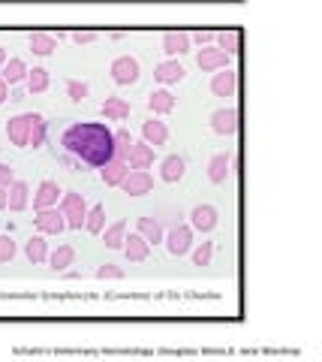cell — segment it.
<instances>
[{
    "instance_id": "1",
    "label": "cell",
    "mask_w": 322,
    "mask_h": 362,
    "mask_svg": "<svg viewBox=\"0 0 322 362\" xmlns=\"http://www.w3.org/2000/svg\"><path fill=\"white\" fill-rule=\"evenodd\" d=\"M61 148L85 166H106L118 157L115 151V130L103 121H76L61 133Z\"/></svg>"
},
{
    "instance_id": "2",
    "label": "cell",
    "mask_w": 322,
    "mask_h": 362,
    "mask_svg": "<svg viewBox=\"0 0 322 362\" xmlns=\"http://www.w3.org/2000/svg\"><path fill=\"white\" fill-rule=\"evenodd\" d=\"M58 208L67 221V230H81L85 226V214H88V203L81 194H63L58 199Z\"/></svg>"
},
{
    "instance_id": "3",
    "label": "cell",
    "mask_w": 322,
    "mask_h": 362,
    "mask_svg": "<svg viewBox=\"0 0 322 362\" xmlns=\"http://www.w3.org/2000/svg\"><path fill=\"white\" fill-rule=\"evenodd\" d=\"M40 118V112H22L6 121V136L15 148H31V127Z\"/></svg>"
},
{
    "instance_id": "4",
    "label": "cell",
    "mask_w": 322,
    "mask_h": 362,
    "mask_svg": "<svg viewBox=\"0 0 322 362\" xmlns=\"http://www.w3.org/2000/svg\"><path fill=\"white\" fill-rule=\"evenodd\" d=\"M108 72H112V81L115 85H136L142 76V67H139V61L133 58V54H121V58H115L112 61V67H108Z\"/></svg>"
},
{
    "instance_id": "5",
    "label": "cell",
    "mask_w": 322,
    "mask_h": 362,
    "mask_svg": "<svg viewBox=\"0 0 322 362\" xmlns=\"http://www.w3.org/2000/svg\"><path fill=\"white\" fill-rule=\"evenodd\" d=\"M166 248H169L172 257H187L193 248V226L190 223H175L169 233L163 235Z\"/></svg>"
},
{
    "instance_id": "6",
    "label": "cell",
    "mask_w": 322,
    "mask_h": 362,
    "mask_svg": "<svg viewBox=\"0 0 322 362\" xmlns=\"http://www.w3.org/2000/svg\"><path fill=\"white\" fill-rule=\"evenodd\" d=\"M118 187H121L124 194H130V196H145V194H151L154 190V178H151L148 169H127V175H124V181Z\"/></svg>"
},
{
    "instance_id": "7",
    "label": "cell",
    "mask_w": 322,
    "mask_h": 362,
    "mask_svg": "<svg viewBox=\"0 0 322 362\" xmlns=\"http://www.w3.org/2000/svg\"><path fill=\"white\" fill-rule=\"evenodd\" d=\"M154 157H157V148L154 145H148V142H130V148H127V154H124V160H127V166L130 169H148V166H154Z\"/></svg>"
},
{
    "instance_id": "8",
    "label": "cell",
    "mask_w": 322,
    "mask_h": 362,
    "mask_svg": "<svg viewBox=\"0 0 322 362\" xmlns=\"http://www.w3.org/2000/svg\"><path fill=\"white\" fill-rule=\"evenodd\" d=\"M33 223H36V233H42V235H61L63 230H67V221H63V214H61L58 205L36 212Z\"/></svg>"
},
{
    "instance_id": "9",
    "label": "cell",
    "mask_w": 322,
    "mask_h": 362,
    "mask_svg": "<svg viewBox=\"0 0 322 362\" xmlns=\"http://www.w3.org/2000/svg\"><path fill=\"white\" fill-rule=\"evenodd\" d=\"M220 223V212L211 203H199L196 208L190 212V226H193V233H211L214 226Z\"/></svg>"
},
{
    "instance_id": "10",
    "label": "cell",
    "mask_w": 322,
    "mask_h": 362,
    "mask_svg": "<svg viewBox=\"0 0 322 362\" xmlns=\"http://www.w3.org/2000/svg\"><path fill=\"white\" fill-rule=\"evenodd\" d=\"M211 130L217 136H235L238 133V109L235 106H223L211 115Z\"/></svg>"
},
{
    "instance_id": "11",
    "label": "cell",
    "mask_w": 322,
    "mask_h": 362,
    "mask_svg": "<svg viewBox=\"0 0 322 362\" xmlns=\"http://www.w3.org/2000/svg\"><path fill=\"white\" fill-rule=\"evenodd\" d=\"M238 90V72L232 67L214 70V79H211V94L214 97H235Z\"/></svg>"
},
{
    "instance_id": "12",
    "label": "cell",
    "mask_w": 322,
    "mask_h": 362,
    "mask_svg": "<svg viewBox=\"0 0 322 362\" xmlns=\"http://www.w3.org/2000/svg\"><path fill=\"white\" fill-rule=\"evenodd\" d=\"M196 63L202 72H214L229 67V54L223 49H217V45H202V52L196 54Z\"/></svg>"
},
{
    "instance_id": "13",
    "label": "cell",
    "mask_w": 322,
    "mask_h": 362,
    "mask_svg": "<svg viewBox=\"0 0 322 362\" xmlns=\"http://www.w3.org/2000/svg\"><path fill=\"white\" fill-rule=\"evenodd\" d=\"M184 76H187V70H184V63L178 58H169L157 63V70H154V79L160 81V85H178V81H184Z\"/></svg>"
},
{
    "instance_id": "14",
    "label": "cell",
    "mask_w": 322,
    "mask_h": 362,
    "mask_svg": "<svg viewBox=\"0 0 322 362\" xmlns=\"http://www.w3.org/2000/svg\"><path fill=\"white\" fill-rule=\"evenodd\" d=\"M27 205H31V184L15 178L13 184L6 187V208L9 212H24Z\"/></svg>"
},
{
    "instance_id": "15",
    "label": "cell",
    "mask_w": 322,
    "mask_h": 362,
    "mask_svg": "<svg viewBox=\"0 0 322 362\" xmlns=\"http://www.w3.org/2000/svg\"><path fill=\"white\" fill-rule=\"evenodd\" d=\"M58 199H61V187H58V181H51V178L40 181V187L33 190V208H36V212L58 205Z\"/></svg>"
},
{
    "instance_id": "16",
    "label": "cell",
    "mask_w": 322,
    "mask_h": 362,
    "mask_svg": "<svg viewBox=\"0 0 322 362\" xmlns=\"http://www.w3.org/2000/svg\"><path fill=\"white\" fill-rule=\"evenodd\" d=\"M184 175H187V160H184L181 154H169V157H163L160 178L166 181V184H178Z\"/></svg>"
},
{
    "instance_id": "17",
    "label": "cell",
    "mask_w": 322,
    "mask_h": 362,
    "mask_svg": "<svg viewBox=\"0 0 322 362\" xmlns=\"http://www.w3.org/2000/svg\"><path fill=\"white\" fill-rule=\"evenodd\" d=\"M193 49L190 42V33L187 31H169L163 33V52L169 54V58H181V54H187Z\"/></svg>"
},
{
    "instance_id": "18",
    "label": "cell",
    "mask_w": 322,
    "mask_h": 362,
    "mask_svg": "<svg viewBox=\"0 0 322 362\" xmlns=\"http://www.w3.org/2000/svg\"><path fill=\"white\" fill-rule=\"evenodd\" d=\"M229 172H232V154L220 151L208 160V181L211 184H223V181L229 178Z\"/></svg>"
},
{
    "instance_id": "19",
    "label": "cell",
    "mask_w": 322,
    "mask_h": 362,
    "mask_svg": "<svg viewBox=\"0 0 322 362\" xmlns=\"http://www.w3.org/2000/svg\"><path fill=\"white\" fill-rule=\"evenodd\" d=\"M121 251H124V257L130 260V262H145V260L151 257V244L145 242L139 233H130V235H127Z\"/></svg>"
},
{
    "instance_id": "20",
    "label": "cell",
    "mask_w": 322,
    "mask_h": 362,
    "mask_svg": "<svg viewBox=\"0 0 322 362\" xmlns=\"http://www.w3.org/2000/svg\"><path fill=\"white\" fill-rule=\"evenodd\" d=\"M24 76H27V63H24L22 58H6V63L0 67V79H3L9 88H13V85H22Z\"/></svg>"
},
{
    "instance_id": "21",
    "label": "cell",
    "mask_w": 322,
    "mask_h": 362,
    "mask_svg": "<svg viewBox=\"0 0 322 362\" xmlns=\"http://www.w3.org/2000/svg\"><path fill=\"white\" fill-rule=\"evenodd\" d=\"M142 235L148 244H160L163 242V235H166V230H163V223L157 221L154 214H145V217H139V230H136Z\"/></svg>"
},
{
    "instance_id": "22",
    "label": "cell",
    "mask_w": 322,
    "mask_h": 362,
    "mask_svg": "<svg viewBox=\"0 0 322 362\" xmlns=\"http://www.w3.org/2000/svg\"><path fill=\"white\" fill-rule=\"evenodd\" d=\"M142 139L154 145V148H160V145H166V139H169V127L157 121V118H151V121L142 124Z\"/></svg>"
},
{
    "instance_id": "23",
    "label": "cell",
    "mask_w": 322,
    "mask_h": 362,
    "mask_svg": "<svg viewBox=\"0 0 322 362\" xmlns=\"http://www.w3.org/2000/svg\"><path fill=\"white\" fill-rule=\"evenodd\" d=\"M27 49H31L33 54H40V58H49V54L58 49V40H54L51 33H42V31H36L27 36Z\"/></svg>"
},
{
    "instance_id": "24",
    "label": "cell",
    "mask_w": 322,
    "mask_h": 362,
    "mask_svg": "<svg viewBox=\"0 0 322 362\" xmlns=\"http://www.w3.org/2000/svg\"><path fill=\"white\" fill-rule=\"evenodd\" d=\"M24 257L31 262H45L49 260V242H45L42 233H36V235H31V239L24 242Z\"/></svg>"
},
{
    "instance_id": "25",
    "label": "cell",
    "mask_w": 322,
    "mask_h": 362,
    "mask_svg": "<svg viewBox=\"0 0 322 362\" xmlns=\"http://www.w3.org/2000/svg\"><path fill=\"white\" fill-rule=\"evenodd\" d=\"M45 262H49L54 272H63L67 266L76 262V248H72V244H58L54 251H49V260H45Z\"/></svg>"
},
{
    "instance_id": "26",
    "label": "cell",
    "mask_w": 322,
    "mask_h": 362,
    "mask_svg": "<svg viewBox=\"0 0 322 362\" xmlns=\"http://www.w3.org/2000/svg\"><path fill=\"white\" fill-rule=\"evenodd\" d=\"M127 160H121V157H115V160H108L106 166H99V175H103V181L108 187H118L124 181V175H127Z\"/></svg>"
},
{
    "instance_id": "27",
    "label": "cell",
    "mask_w": 322,
    "mask_h": 362,
    "mask_svg": "<svg viewBox=\"0 0 322 362\" xmlns=\"http://www.w3.org/2000/svg\"><path fill=\"white\" fill-rule=\"evenodd\" d=\"M103 118L106 121H127L130 118V103L124 97H108L103 103Z\"/></svg>"
},
{
    "instance_id": "28",
    "label": "cell",
    "mask_w": 322,
    "mask_h": 362,
    "mask_svg": "<svg viewBox=\"0 0 322 362\" xmlns=\"http://www.w3.org/2000/svg\"><path fill=\"white\" fill-rule=\"evenodd\" d=\"M148 106H151V112H154V115H169L172 109H175V97H172V90H169V88H157V90H151Z\"/></svg>"
},
{
    "instance_id": "29",
    "label": "cell",
    "mask_w": 322,
    "mask_h": 362,
    "mask_svg": "<svg viewBox=\"0 0 322 362\" xmlns=\"http://www.w3.org/2000/svg\"><path fill=\"white\" fill-rule=\"evenodd\" d=\"M99 235H103V242H106L108 251H121L124 248V239H127V223L124 221H115V223H108Z\"/></svg>"
},
{
    "instance_id": "30",
    "label": "cell",
    "mask_w": 322,
    "mask_h": 362,
    "mask_svg": "<svg viewBox=\"0 0 322 362\" xmlns=\"http://www.w3.org/2000/svg\"><path fill=\"white\" fill-rule=\"evenodd\" d=\"M49 70H42V67H33V70H27V76H24V88H27V94H42V90H49Z\"/></svg>"
},
{
    "instance_id": "31",
    "label": "cell",
    "mask_w": 322,
    "mask_h": 362,
    "mask_svg": "<svg viewBox=\"0 0 322 362\" xmlns=\"http://www.w3.org/2000/svg\"><path fill=\"white\" fill-rule=\"evenodd\" d=\"M214 42H217V49H223L229 58H232V54H238L241 52V31H220L217 36H214Z\"/></svg>"
},
{
    "instance_id": "32",
    "label": "cell",
    "mask_w": 322,
    "mask_h": 362,
    "mask_svg": "<svg viewBox=\"0 0 322 362\" xmlns=\"http://www.w3.org/2000/svg\"><path fill=\"white\" fill-rule=\"evenodd\" d=\"M85 230L90 233V235H99L106 230V205H90L88 208V214H85Z\"/></svg>"
},
{
    "instance_id": "33",
    "label": "cell",
    "mask_w": 322,
    "mask_h": 362,
    "mask_svg": "<svg viewBox=\"0 0 322 362\" xmlns=\"http://www.w3.org/2000/svg\"><path fill=\"white\" fill-rule=\"evenodd\" d=\"M193 253V266H211L214 260V242H199L196 248H190Z\"/></svg>"
},
{
    "instance_id": "34",
    "label": "cell",
    "mask_w": 322,
    "mask_h": 362,
    "mask_svg": "<svg viewBox=\"0 0 322 362\" xmlns=\"http://www.w3.org/2000/svg\"><path fill=\"white\" fill-rule=\"evenodd\" d=\"M67 94H70L72 103H81V100L90 94V88L85 85V81H79V79H70V81H67Z\"/></svg>"
},
{
    "instance_id": "35",
    "label": "cell",
    "mask_w": 322,
    "mask_h": 362,
    "mask_svg": "<svg viewBox=\"0 0 322 362\" xmlns=\"http://www.w3.org/2000/svg\"><path fill=\"white\" fill-rule=\"evenodd\" d=\"M97 278H99V281H121V278H124V269L115 266V262H106V266L97 269Z\"/></svg>"
},
{
    "instance_id": "36",
    "label": "cell",
    "mask_w": 322,
    "mask_h": 362,
    "mask_svg": "<svg viewBox=\"0 0 322 362\" xmlns=\"http://www.w3.org/2000/svg\"><path fill=\"white\" fill-rule=\"evenodd\" d=\"M45 142V118L40 115L31 127V148H40V145Z\"/></svg>"
},
{
    "instance_id": "37",
    "label": "cell",
    "mask_w": 322,
    "mask_h": 362,
    "mask_svg": "<svg viewBox=\"0 0 322 362\" xmlns=\"http://www.w3.org/2000/svg\"><path fill=\"white\" fill-rule=\"evenodd\" d=\"M15 239H13V235H0V262H9V260H13L15 257Z\"/></svg>"
},
{
    "instance_id": "38",
    "label": "cell",
    "mask_w": 322,
    "mask_h": 362,
    "mask_svg": "<svg viewBox=\"0 0 322 362\" xmlns=\"http://www.w3.org/2000/svg\"><path fill=\"white\" fill-rule=\"evenodd\" d=\"M130 142H133V136L127 130H115V151H118V157H121V160H124L127 148H130Z\"/></svg>"
},
{
    "instance_id": "39",
    "label": "cell",
    "mask_w": 322,
    "mask_h": 362,
    "mask_svg": "<svg viewBox=\"0 0 322 362\" xmlns=\"http://www.w3.org/2000/svg\"><path fill=\"white\" fill-rule=\"evenodd\" d=\"M97 31H76V33H72V42H76V45H90V42H97Z\"/></svg>"
},
{
    "instance_id": "40",
    "label": "cell",
    "mask_w": 322,
    "mask_h": 362,
    "mask_svg": "<svg viewBox=\"0 0 322 362\" xmlns=\"http://www.w3.org/2000/svg\"><path fill=\"white\" fill-rule=\"evenodd\" d=\"M214 31H196V33H190V42H196V45H211L214 42Z\"/></svg>"
},
{
    "instance_id": "41",
    "label": "cell",
    "mask_w": 322,
    "mask_h": 362,
    "mask_svg": "<svg viewBox=\"0 0 322 362\" xmlns=\"http://www.w3.org/2000/svg\"><path fill=\"white\" fill-rule=\"evenodd\" d=\"M15 181V169L9 163H0V187H9Z\"/></svg>"
},
{
    "instance_id": "42",
    "label": "cell",
    "mask_w": 322,
    "mask_h": 362,
    "mask_svg": "<svg viewBox=\"0 0 322 362\" xmlns=\"http://www.w3.org/2000/svg\"><path fill=\"white\" fill-rule=\"evenodd\" d=\"M6 100H9V85H6L3 79H0V106H3Z\"/></svg>"
},
{
    "instance_id": "43",
    "label": "cell",
    "mask_w": 322,
    "mask_h": 362,
    "mask_svg": "<svg viewBox=\"0 0 322 362\" xmlns=\"http://www.w3.org/2000/svg\"><path fill=\"white\" fill-rule=\"evenodd\" d=\"M6 208V187H0V212Z\"/></svg>"
},
{
    "instance_id": "44",
    "label": "cell",
    "mask_w": 322,
    "mask_h": 362,
    "mask_svg": "<svg viewBox=\"0 0 322 362\" xmlns=\"http://www.w3.org/2000/svg\"><path fill=\"white\" fill-rule=\"evenodd\" d=\"M3 63H6V49L0 45V67H3Z\"/></svg>"
}]
</instances>
